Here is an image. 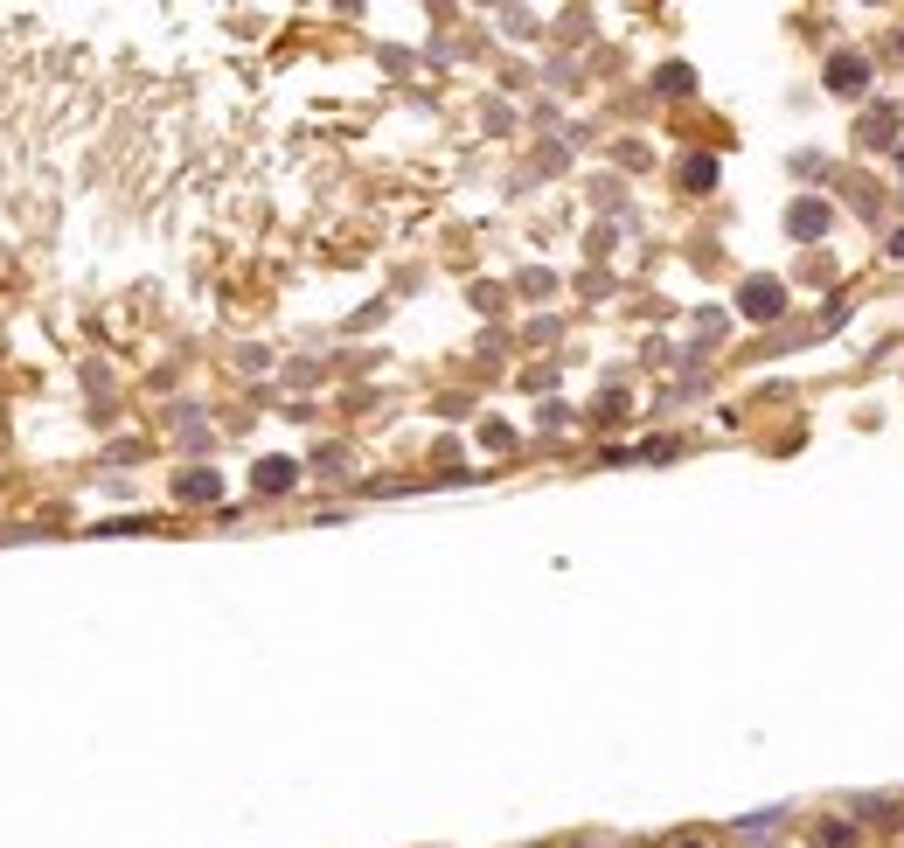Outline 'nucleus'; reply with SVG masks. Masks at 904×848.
<instances>
[{"label":"nucleus","mask_w":904,"mask_h":848,"mask_svg":"<svg viewBox=\"0 0 904 848\" xmlns=\"http://www.w3.org/2000/svg\"><path fill=\"white\" fill-rule=\"evenodd\" d=\"M856 821H891V800H856Z\"/></svg>","instance_id":"8"},{"label":"nucleus","mask_w":904,"mask_h":848,"mask_svg":"<svg viewBox=\"0 0 904 848\" xmlns=\"http://www.w3.org/2000/svg\"><path fill=\"white\" fill-rule=\"evenodd\" d=\"M675 848H703V842H675Z\"/></svg>","instance_id":"10"},{"label":"nucleus","mask_w":904,"mask_h":848,"mask_svg":"<svg viewBox=\"0 0 904 848\" xmlns=\"http://www.w3.org/2000/svg\"><path fill=\"white\" fill-rule=\"evenodd\" d=\"M779 828H786V807H765V814L731 821V835H738V842H752V835H779Z\"/></svg>","instance_id":"5"},{"label":"nucleus","mask_w":904,"mask_h":848,"mask_svg":"<svg viewBox=\"0 0 904 848\" xmlns=\"http://www.w3.org/2000/svg\"><path fill=\"white\" fill-rule=\"evenodd\" d=\"M786 230L807 244V237H821V230H828V209H821V202H793V209H786Z\"/></svg>","instance_id":"3"},{"label":"nucleus","mask_w":904,"mask_h":848,"mask_svg":"<svg viewBox=\"0 0 904 848\" xmlns=\"http://www.w3.org/2000/svg\"><path fill=\"white\" fill-rule=\"evenodd\" d=\"M738 306H745V320H772V313L786 306V285L779 279H752L745 292H738Z\"/></svg>","instance_id":"2"},{"label":"nucleus","mask_w":904,"mask_h":848,"mask_svg":"<svg viewBox=\"0 0 904 848\" xmlns=\"http://www.w3.org/2000/svg\"><path fill=\"white\" fill-rule=\"evenodd\" d=\"M891 133H898V112H891V105H877V112L856 126V140H863V146H898Z\"/></svg>","instance_id":"4"},{"label":"nucleus","mask_w":904,"mask_h":848,"mask_svg":"<svg viewBox=\"0 0 904 848\" xmlns=\"http://www.w3.org/2000/svg\"><path fill=\"white\" fill-rule=\"evenodd\" d=\"M828 91L835 98H863L870 91V56L863 49H835L828 56Z\"/></svg>","instance_id":"1"},{"label":"nucleus","mask_w":904,"mask_h":848,"mask_svg":"<svg viewBox=\"0 0 904 848\" xmlns=\"http://www.w3.org/2000/svg\"><path fill=\"white\" fill-rule=\"evenodd\" d=\"M258 487H265V494H286V487H293V459H265V466H258Z\"/></svg>","instance_id":"6"},{"label":"nucleus","mask_w":904,"mask_h":848,"mask_svg":"<svg viewBox=\"0 0 904 848\" xmlns=\"http://www.w3.org/2000/svg\"><path fill=\"white\" fill-rule=\"evenodd\" d=\"M181 501H216V473H181Z\"/></svg>","instance_id":"7"},{"label":"nucleus","mask_w":904,"mask_h":848,"mask_svg":"<svg viewBox=\"0 0 904 848\" xmlns=\"http://www.w3.org/2000/svg\"><path fill=\"white\" fill-rule=\"evenodd\" d=\"M898 56H904V35H898Z\"/></svg>","instance_id":"11"},{"label":"nucleus","mask_w":904,"mask_h":848,"mask_svg":"<svg viewBox=\"0 0 904 848\" xmlns=\"http://www.w3.org/2000/svg\"><path fill=\"white\" fill-rule=\"evenodd\" d=\"M891 251H898V258H904V230H898V237H891Z\"/></svg>","instance_id":"9"}]
</instances>
